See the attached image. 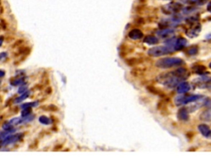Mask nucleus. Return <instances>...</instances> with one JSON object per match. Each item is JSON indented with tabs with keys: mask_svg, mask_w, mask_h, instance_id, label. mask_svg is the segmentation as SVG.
<instances>
[{
	"mask_svg": "<svg viewBox=\"0 0 211 158\" xmlns=\"http://www.w3.org/2000/svg\"><path fill=\"white\" fill-rule=\"evenodd\" d=\"M7 57V53H1L0 54V60L1 59H3L4 58Z\"/></svg>",
	"mask_w": 211,
	"mask_h": 158,
	"instance_id": "cd10ccee",
	"label": "nucleus"
},
{
	"mask_svg": "<svg viewBox=\"0 0 211 158\" xmlns=\"http://www.w3.org/2000/svg\"><path fill=\"white\" fill-rule=\"evenodd\" d=\"M200 118L203 121H211V108L201 113Z\"/></svg>",
	"mask_w": 211,
	"mask_h": 158,
	"instance_id": "2eb2a0df",
	"label": "nucleus"
},
{
	"mask_svg": "<svg viewBox=\"0 0 211 158\" xmlns=\"http://www.w3.org/2000/svg\"><path fill=\"white\" fill-rule=\"evenodd\" d=\"M3 37H0V46H2V44H3Z\"/></svg>",
	"mask_w": 211,
	"mask_h": 158,
	"instance_id": "7c9ffc66",
	"label": "nucleus"
},
{
	"mask_svg": "<svg viewBox=\"0 0 211 158\" xmlns=\"http://www.w3.org/2000/svg\"><path fill=\"white\" fill-rule=\"evenodd\" d=\"M24 83V80L23 79H16L11 82V84L13 86H19L22 85Z\"/></svg>",
	"mask_w": 211,
	"mask_h": 158,
	"instance_id": "b1692460",
	"label": "nucleus"
},
{
	"mask_svg": "<svg viewBox=\"0 0 211 158\" xmlns=\"http://www.w3.org/2000/svg\"><path fill=\"white\" fill-rule=\"evenodd\" d=\"M181 8V5L178 3H171L167 5H166L163 7V11L167 14L178 13Z\"/></svg>",
	"mask_w": 211,
	"mask_h": 158,
	"instance_id": "423d86ee",
	"label": "nucleus"
},
{
	"mask_svg": "<svg viewBox=\"0 0 211 158\" xmlns=\"http://www.w3.org/2000/svg\"><path fill=\"white\" fill-rule=\"evenodd\" d=\"M188 71L185 68H180L173 72H167L159 75L158 77V82L169 88H173L176 86H178V84H180L182 80L188 78Z\"/></svg>",
	"mask_w": 211,
	"mask_h": 158,
	"instance_id": "f257e3e1",
	"label": "nucleus"
},
{
	"mask_svg": "<svg viewBox=\"0 0 211 158\" xmlns=\"http://www.w3.org/2000/svg\"><path fill=\"white\" fill-rule=\"evenodd\" d=\"M4 75H5V72L3 70H0V78H3Z\"/></svg>",
	"mask_w": 211,
	"mask_h": 158,
	"instance_id": "c756f323",
	"label": "nucleus"
},
{
	"mask_svg": "<svg viewBox=\"0 0 211 158\" xmlns=\"http://www.w3.org/2000/svg\"><path fill=\"white\" fill-rule=\"evenodd\" d=\"M39 121L40 124H42V125H49L50 123V118H48V117H46L45 115H42V116H40L39 118Z\"/></svg>",
	"mask_w": 211,
	"mask_h": 158,
	"instance_id": "a211bd4d",
	"label": "nucleus"
},
{
	"mask_svg": "<svg viewBox=\"0 0 211 158\" xmlns=\"http://www.w3.org/2000/svg\"><path fill=\"white\" fill-rule=\"evenodd\" d=\"M157 35L159 38L162 39H168L174 35V30L173 29H162L157 31Z\"/></svg>",
	"mask_w": 211,
	"mask_h": 158,
	"instance_id": "0eeeda50",
	"label": "nucleus"
},
{
	"mask_svg": "<svg viewBox=\"0 0 211 158\" xmlns=\"http://www.w3.org/2000/svg\"><path fill=\"white\" fill-rule=\"evenodd\" d=\"M187 44V41L185 38L180 37L177 40H176V41L174 42V50H181L182 49H184L185 46Z\"/></svg>",
	"mask_w": 211,
	"mask_h": 158,
	"instance_id": "1a4fd4ad",
	"label": "nucleus"
},
{
	"mask_svg": "<svg viewBox=\"0 0 211 158\" xmlns=\"http://www.w3.org/2000/svg\"><path fill=\"white\" fill-rule=\"evenodd\" d=\"M29 95H30V92H27V91L26 92H24L23 94H21V96H19V97H17V98H16L14 100V103H20V102H22V100H24L25 99L27 98L29 96Z\"/></svg>",
	"mask_w": 211,
	"mask_h": 158,
	"instance_id": "f3484780",
	"label": "nucleus"
},
{
	"mask_svg": "<svg viewBox=\"0 0 211 158\" xmlns=\"http://www.w3.org/2000/svg\"><path fill=\"white\" fill-rule=\"evenodd\" d=\"M31 108H26V109H23V110L22 112V117H25V116H27L29 114H31Z\"/></svg>",
	"mask_w": 211,
	"mask_h": 158,
	"instance_id": "393cba45",
	"label": "nucleus"
},
{
	"mask_svg": "<svg viewBox=\"0 0 211 158\" xmlns=\"http://www.w3.org/2000/svg\"><path fill=\"white\" fill-rule=\"evenodd\" d=\"M34 118H35V116H34V115L29 114V115H27V116L23 117V118H22V119H21V123H26V122H29V121L32 120Z\"/></svg>",
	"mask_w": 211,
	"mask_h": 158,
	"instance_id": "5701e85b",
	"label": "nucleus"
},
{
	"mask_svg": "<svg viewBox=\"0 0 211 158\" xmlns=\"http://www.w3.org/2000/svg\"><path fill=\"white\" fill-rule=\"evenodd\" d=\"M198 129H199V131L200 132V133L204 136V137H209V135H210V127L208 126V125H200L198 126Z\"/></svg>",
	"mask_w": 211,
	"mask_h": 158,
	"instance_id": "ddd939ff",
	"label": "nucleus"
},
{
	"mask_svg": "<svg viewBox=\"0 0 211 158\" xmlns=\"http://www.w3.org/2000/svg\"><path fill=\"white\" fill-rule=\"evenodd\" d=\"M129 37L132 40H139L143 37V32L138 29H134L129 33Z\"/></svg>",
	"mask_w": 211,
	"mask_h": 158,
	"instance_id": "f8f14e48",
	"label": "nucleus"
},
{
	"mask_svg": "<svg viewBox=\"0 0 211 158\" xmlns=\"http://www.w3.org/2000/svg\"><path fill=\"white\" fill-rule=\"evenodd\" d=\"M201 30V27H200V25H197V26H194L192 28H190L189 30L186 31V35L191 37V38H193V37H196L199 35V33Z\"/></svg>",
	"mask_w": 211,
	"mask_h": 158,
	"instance_id": "9d476101",
	"label": "nucleus"
},
{
	"mask_svg": "<svg viewBox=\"0 0 211 158\" xmlns=\"http://www.w3.org/2000/svg\"><path fill=\"white\" fill-rule=\"evenodd\" d=\"M22 134H17V135H9L5 138L3 139V141L0 143V146H6L10 143H13L15 142H17L20 138H22Z\"/></svg>",
	"mask_w": 211,
	"mask_h": 158,
	"instance_id": "6e6552de",
	"label": "nucleus"
},
{
	"mask_svg": "<svg viewBox=\"0 0 211 158\" xmlns=\"http://www.w3.org/2000/svg\"><path fill=\"white\" fill-rule=\"evenodd\" d=\"M3 130H9V129H13V125L8 121V122H6V123H4L3 125Z\"/></svg>",
	"mask_w": 211,
	"mask_h": 158,
	"instance_id": "4be33fe9",
	"label": "nucleus"
},
{
	"mask_svg": "<svg viewBox=\"0 0 211 158\" xmlns=\"http://www.w3.org/2000/svg\"><path fill=\"white\" fill-rule=\"evenodd\" d=\"M207 10H208V11L211 13V2H210V3H209V4L207 5Z\"/></svg>",
	"mask_w": 211,
	"mask_h": 158,
	"instance_id": "c85d7f7f",
	"label": "nucleus"
},
{
	"mask_svg": "<svg viewBox=\"0 0 211 158\" xmlns=\"http://www.w3.org/2000/svg\"><path fill=\"white\" fill-rule=\"evenodd\" d=\"M183 63L182 59L180 58H164L158 60L155 65L160 68H168L174 66L181 65Z\"/></svg>",
	"mask_w": 211,
	"mask_h": 158,
	"instance_id": "7ed1b4c3",
	"label": "nucleus"
},
{
	"mask_svg": "<svg viewBox=\"0 0 211 158\" xmlns=\"http://www.w3.org/2000/svg\"><path fill=\"white\" fill-rule=\"evenodd\" d=\"M199 88H210L211 87V78L203 77L195 80L193 82Z\"/></svg>",
	"mask_w": 211,
	"mask_h": 158,
	"instance_id": "39448f33",
	"label": "nucleus"
},
{
	"mask_svg": "<svg viewBox=\"0 0 211 158\" xmlns=\"http://www.w3.org/2000/svg\"><path fill=\"white\" fill-rule=\"evenodd\" d=\"M187 53L190 55H195L198 53V48L196 46H193V47H191L187 50Z\"/></svg>",
	"mask_w": 211,
	"mask_h": 158,
	"instance_id": "412c9836",
	"label": "nucleus"
},
{
	"mask_svg": "<svg viewBox=\"0 0 211 158\" xmlns=\"http://www.w3.org/2000/svg\"><path fill=\"white\" fill-rule=\"evenodd\" d=\"M174 50H174V42H173L169 46L153 47V48L149 50L148 54H149V55H150L152 57H159V56H163L165 54H171Z\"/></svg>",
	"mask_w": 211,
	"mask_h": 158,
	"instance_id": "f03ea898",
	"label": "nucleus"
},
{
	"mask_svg": "<svg viewBox=\"0 0 211 158\" xmlns=\"http://www.w3.org/2000/svg\"><path fill=\"white\" fill-rule=\"evenodd\" d=\"M204 97L203 96L200 95H188V96H178L175 97L174 102L176 105L180 106V105H186L189 103H192L195 101H197L198 100Z\"/></svg>",
	"mask_w": 211,
	"mask_h": 158,
	"instance_id": "20e7f679",
	"label": "nucleus"
},
{
	"mask_svg": "<svg viewBox=\"0 0 211 158\" xmlns=\"http://www.w3.org/2000/svg\"><path fill=\"white\" fill-rule=\"evenodd\" d=\"M38 105V101H34V102H30V103H26L24 105H22L21 107L22 109H26V108H31V107H34V106H37Z\"/></svg>",
	"mask_w": 211,
	"mask_h": 158,
	"instance_id": "6ab92c4d",
	"label": "nucleus"
},
{
	"mask_svg": "<svg viewBox=\"0 0 211 158\" xmlns=\"http://www.w3.org/2000/svg\"><path fill=\"white\" fill-rule=\"evenodd\" d=\"M21 119L22 118H13L12 120H10L9 122L12 124L13 125H18V124H20L21 123Z\"/></svg>",
	"mask_w": 211,
	"mask_h": 158,
	"instance_id": "a878e982",
	"label": "nucleus"
},
{
	"mask_svg": "<svg viewBox=\"0 0 211 158\" xmlns=\"http://www.w3.org/2000/svg\"><path fill=\"white\" fill-rule=\"evenodd\" d=\"M208 138H211V132H210V135H209V137H208Z\"/></svg>",
	"mask_w": 211,
	"mask_h": 158,
	"instance_id": "2f4dec72",
	"label": "nucleus"
},
{
	"mask_svg": "<svg viewBox=\"0 0 211 158\" xmlns=\"http://www.w3.org/2000/svg\"><path fill=\"white\" fill-rule=\"evenodd\" d=\"M194 72H196V73H202V72L205 71V68H204L202 65H197L196 67H195L194 68Z\"/></svg>",
	"mask_w": 211,
	"mask_h": 158,
	"instance_id": "aec40b11",
	"label": "nucleus"
},
{
	"mask_svg": "<svg viewBox=\"0 0 211 158\" xmlns=\"http://www.w3.org/2000/svg\"><path fill=\"white\" fill-rule=\"evenodd\" d=\"M191 89V86L188 82H181L180 84H178L177 91L179 94H183L185 92H189Z\"/></svg>",
	"mask_w": 211,
	"mask_h": 158,
	"instance_id": "9b49d317",
	"label": "nucleus"
},
{
	"mask_svg": "<svg viewBox=\"0 0 211 158\" xmlns=\"http://www.w3.org/2000/svg\"><path fill=\"white\" fill-rule=\"evenodd\" d=\"M209 66H210V68H211V63H210V64H209Z\"/></svg>",
	"mask_w": 211,
	"mask_h": 158,
	"instance_id": "473e14b6",
	"label": "nucleus"
},
{
	"mask_svg": "<svg viewBox=\"0 0 211 158\" xmlns=\"http://www.w3.org/2000/svg\"><path fill=\"white\" fill-rule=\"evenodd\" d=\"M177 116L178 118H179V119H181V120H183V121L188 120V118H189V113H188L187 109H185V108H181V109L179 110V112H178Z\"/></svg>",
	"mask_w": 211,
	"mask_h": 158,
	"instance_id": "4468645a",
	"label": "nucleus"
},
{
	"mask_svg": "<svg viewBox=\"0 0 211 158\" xmlns=\"http://www.w3.org/2000/svg\"><path fill=\"white\" fill-rule=\"evenodd\" d=\"M144 42L149 45H156L158 43V39L153 35H148L144 40Z\"/></svg>",
	"mask_w": 211,
	"mask_h": 158,
	"instance_id": "dca6fc26",
	"label": "nucleus"
},
{
	"mask_svg": "<svg viewBox=\"0 0 211 158\" xmlns=\"http://www.w3.org/2000/svg\"><path fill=\"white\" fill-rule=\"evenodd\" d=\"M26 90H27V86L26 85L21 86L20 88L18 89V93H19V94H23L24 92H26Z\"/></svg>",
	"mask_w": 211,
	"mask_h": 158,
	"instance_id": "bb28decb",
	"label": "nucleus"
}]
</instances>
